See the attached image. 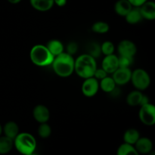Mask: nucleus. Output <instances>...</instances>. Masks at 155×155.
I'll use <instances>...</instances> for the list:
<instances>
[{"label": "nucleus", "mask_w": 155, "mask_h": 155, "mask_svg": "<svg viewBox=\"0 0 155 155\" xmlns=\"http://www.w3.org/2000/svg\"><path fill=\"white\" fill-rule=\"evenodd\" d=\"M77 50H78V45H77V43L74 42V41H72V42L69 43H68V45L67 46V53H68V54L71 55V56H73L74 54H75L77 52Z\"/></svg>", "instance_id": "29"}, {"label": "nucleus", "mask_w": 155, "mask_h": 155, "mask_svg": "<svg viewBox=\"0 0 155 155\" xmlns=\"http://www.w3.org/2000/svg\"><path fill=\"white\" fill-rule=\"evenodd\" d=\"M97 68V62L95 58L89 54H83L75 59L74 71L79 77L83 79L93 77Z\"/></svg>", "instance_id": "2"}, {"label": "nucleus", "mask_w": 155, "mask_h": 155, "mask_svg": "<svg viewBox=\"0 0 155 155\" xmlns=\"http://www.w3.org/2000/svg\"><path fill=\"white\" fill-rule=\"evenodd\" d=\"M2 132L4 133L5 136L14 140L20 133L19 127L16 122L13 121H9L6 122L2 127Z\"/></svg>", "instance_id": "14"}, {"label": "nucleus", "mask_w": 155, "mask_h": 155, "mask_svg": "<svg viewBox=\"0 0 155 155\" xmlns=\"http://www.w3.org/2000/svg\"><path fill=\"white\" fill-rule=\"evenodd\" d=\"M132 71L130 68H118L113 73V80L114 81L116 85L127 84L130 81L131 79Z\"/></svg>", "instance_id": "9"}, {"label": "nucleus", "mask_w": 155, "mask_h": 155, "mask_svg": "<svg viewBox=\"0 0 155 155\" xmlns=\"http://www.w3.org/2000/svg\"><path fill=\"white\" fill-rule=\"evenodd\" d=\"M117 51L119 53V56L133 59L137 53V47L133 41L130 40H124L118 44Z\"/></svg>", "instance_id": "7"}, {"label": "nucleus", "mask_w": 155, "mask_h": 155, "mask_svg": "<svg viewBox=\"0 0 155 155\" xmlns=\"http://www.w3.org/2000/svg\"><path fill=\"white\" fill-rule=\"evenodd\" d=\"M99 88H101L104 92L110 94L116 88V84L111 77L107 76L101 80V82L99 83Z\"/></svg>", "instance_id": "23"}, {"label": "nucleus", "mask_w": 155, "mask_h": 155, "mask_svg": "<svg viewBox=\"0 0 155 155\" xmlns=\"http://www.w3.org/2000/svg\"><path fill=\"white\" fill-rule=\"evenodd\" d=\"M130 81L135 88L140 91L146 90L151 84V78L149 74L142 68H137L132 71Z\"/></svg>", "instance_id": "5"}, {"label": "nucleus", "mask_w": 155, "mask_h": 155, "mask_svg": "<svg viewBox=\"0 0 155 155\" xmlns=\"http://www.w3.org/2000/svg\"><path fill=\"white\" fill-rule=\"evenodd\" d=\"M2 126L0 124V136L2 135Z\"/></svg>", "instance_id": "35"}, {"label": "nucleus", "mask_w": 155, "mask_h": 155, "mask_svg": "<svg viewBox=\"0 0 155 155\" xmlns=\"http://www.w3.org/2000/svg\"><path fill=\"white\" fill-rule=\"evenodd\" d=\"M118 67V56L114 54L105 56L101 62V68L107 72V74H113Z\"/></svg>", "instance_id": "10"}, {"label": "nucleus", "mask_w": 155, "mask_h": 155, "mask_svg": "<svg viewBox=\"0 0 155 155\" xmlns=\"http://www.w3.org/2000/svg\"><path fill=\"white\" fill-rule=\"evenodd\" d=\"M140 137V134L137 129H129L124 134V143L134 145Z\"/></svg>", "instance_id": "19"}, {"label": "nucleus", "mask_w": 155, "mask_h": 155, "mask_svg": "<svg viewBox=\"0 0 155 155\" xmlns=\"http://www.w3.org/2000/svg\"><path fill=\"white\" fill-rule=\"evenodd\" d=\"M126 21L130 24H136L140 22L142 19L139 8L133 7L128 14L125 16Z\"/></svg>", "instance_id": "20"}, {"label": "nucleus", "mask_w": 155, "mask_h": 155, "mask_svg": "<svg viewBox=\"0 0 155 155\" xmlns=\"http://www.w3.org/2000/svg\"><path fill=\"white\" fill-rule=\"evenodd\" d=\"M32 7L39 12H47L54 6L53 0H30Z\"/></svg>", "instance_id": "15"}, {"label": "nucleus", "mask_w": 155, "mask_h": 155, "mask_svg": "<svg viewBox=\"0 0 155 155\" xmlns=\"http://www.w3.org/2000/svg\"><path fill=\"white\" fill-rule=\"evenodd\" d=\"M133 59L126 56H119L118 57V67L119 68H130L131 64L133 63Z\"/></svg>", "instance_id": "28"}, {"label": "nucleus", "mask_w": 155, "mask_h": 155, "mask_svg": "<svg viewBox=\"0 0 155 155\" xmlns=\"http://www.w3.org/2000/svg\"><path fill=\"white\" fill-rule=\"evenodd\" d=\"M101 52L104 56L114 54V45L110 41H104L101 46Z\"/></svg>", "instance_id": "27"}, {"label": "nucleus", "mask_w": 155, "mask_h": 155, "mask_svg": "<svg viewBox=\"0 0 155 155\" xmlns=\"http://www.w3.org/2000/svg\"><path fill=\"white\" fill-rule=\"evenodd\" d=\"M134 147L139 154H148L153 150V142L149 138L140 137L134 144Z\"/></svg>", "instance_id": "11"}, {"label": "nucleus", "mask_w": 155, "mask_h": 155, "mask_svg": "<svg viewBox=\"0 0 155 155\" xmlns=\"http://www.w3.org/2000/svg\"><path fill=\"white\" fill-rule=\"evenodd\" d=\"M116 155H140L135 148L134 145L123 143L118 147Z\"/></svg>", "instance_id": "22"}, {"label": "nucleus", "mask_w": 155, "mask_h": 155, "mask_svg": "<svg viewBox=\"0 0 155 155\" xmlns=\"http://www.w3.org/2000/svg\"><path fill=\"white\" fill-rule=\"evenodd\" d=\"M30 58L35 65L45 67L51 65L54 56L50 53L45 45L36 44L33 46L30 52Z\"/></svg>", "instance_id": "4"}, {"label": "nucleus", "mask_w": 155, "mask_h": 155, "mask_svg": "<svg viewBox=\"0 0 155 155\" xmlns=\"http://www.w3.org/2000/svg\"><path fill=\"white\" fill-rule=\"evenodd\" d=\"M139 117L140 121L145 126H153L155 123V106L150 103L141 106Z\"/></svg>", "instance_id": "6"}, {"label": "nucleus", "mask_w": 155, "mask_h": 155, "mask_svg": "<svg viewBox=\"0 0 155 155\" xmlns=\"http://www.w3.org/2000/svg\"><path fill=\"white\" fill-rule=\"evenodd\" d=\"M8 2L9 3H11V4H18L19 2H21V0H7Z\"/></svg>", "instance_id": "34"}, {"label": "nucleus", "mask_w": 155, "mask_h": 155, "mask_svg": "<svg viewBox=\"0 0 155 155\" xmlns=\"http://www.w3.org/2000/svg\"><path fill=\"white\" fill-rule=\"evenodd\" d=\"M99 89V82L94 77L84 79L82 84V92L87 97H92L98 93Z\"/></svg>", "instance_id": "8"}, {"label": "nucleus", "mask_w": 155, "mask_h": 155, "mask_svg": "<svg viewBox=\"0 0 155 155\" xmlns=\"http://www.w3.org/2000/svg\"><path fill=\"white\" fill-rule=\"evenodd\" d=\"M36 145V138L28 132L19 133L14 139V147L22 155H29L34 153Z\"/></svg>", "instance_id": "3"}, {"label": "nucleus", "mask_w": 155, "mask_h": 155, "mask_svg": "<svg viewBox=\"0 0 155 155\" xmlns=\"http://www.w3.org/2000/svg\"><path fill=\"white\" fill-rule=\"evenodd\" d=\"M29 155H39V154H38V153H35V152H34V153H30V154H29Z\"/></svg>", "instance_id": "37"}, {"label": "nucleus", "mask_w": 155, "mask_h": 155, "mask_svg": "<svg viewBox=\"0 0 155 155\" xmlns=\"http://www.w3.org/2000/svg\"><path fill=\"white\" fill-rule=\"evenodd\" d=\"M38 135L42 138H48L51 134V129L47 122L41 123L38 128Z\"/></svg>", "instance_id": "25"}, {"label": "nucleus", "mask_w": 155, "mask_h": 155, "mask_svg": "<svg viewBox=\"0 0 155 155\" xmlns=\"http://www.w3.org/2000/svg\"><path fill=\"white\" fill-rule=\"evenodd\" d=\"M150 103V102H149V99H148V97H147V96H145V95L142 96V101H141L140 106H142V105L147 104V103Z\"/></svg>", "instance_id": "33"}, {"label": "nucleus", "mask_w": 155, "mask_h": 155, "mask_svg": "<svg viewBox=\"0 0 155 155\" xmlns=\"http://www.w3.org/2000/svg\"><path fill=\"white\" fill-rule=\"evenodd\" d=\"M128 1L132 5L133 7L139 8L141 5H142L145 2L148 1V0H128Z\"/></svg>", "instance_id": "31"}, {"label": "nucleus", "mask_w": 155, "mask_h": 155, "mask_svg": "<svg viewBox=\"0 0 155 155\" xmlns=\"http://www.w3.org/2000/svg\"><path fill=\"white\" fill-rule=\"evenodd\" d=\"M148 155H155V152L154 151V150H152V151L150 152Z\"/></svg>", "instance_id": "36"}, {"label": "nucleus", "mask_w": 155, "mask_h": 155, "mask_svg": "<svg viewBox=\"0 0 155 155\" xmlns=\"http://www.w3.org/2000/svg\"><path fill=\"white\" fill-rule=\"evenodd\" d=\"M132 9L133 6L129 2L128 0H118L114 5L115 12L117 15L122 17H125Z\"/></svg>", "instance_id": "16"}, {"label": "nucleus", "mask_w": 155, "mask_h": 155, "mask_svg": "<svg viewBox=\"0 0 155 155\" xmlns=\"http://www.w3.org/2000/svg\"><path fill=\"white\" fill-rule=\"evenodd\" d=\"M14 147V140L6 136H0V155L10 153Z\"/></svg>", "instance_id": "18"}, {"label": "nucleus", "mask_w": 155, "mask_h": 155, "mask_svg": "<svg viewBox=\"0 0 155 155\" xmlns=\"http://www.w3.org/2000/svg\"><path fill=\"white\" fill-rule=\"evenodd\" d=\"M45 46L54 57L58 56L61 53H64V50L63 43L60 40L55 39L51 40L48 41L46 45H45Z\"/></svg>", "instance_id": "17"}, {"label": "nucleus", "mask_w": 155, "mask_h": 155, "mask_svg": "<svg viewBox=\"0 0 155 155\" xmlns=\"http://www.w3.org/2000/svg\"><path fill=\"white\" fill-rule=\"evenodd\" d=\"M142 96L143 94H142V91H138V90L131 91L127 97V104L131 106H139L141 104Z\"/></svg>", "instance_id": "21"}, {"label": "nucleus", "mask_w": 155, "mask_h": 155, "mask_svg": "<svg viewBox=\"0 0 155 155\" xmlns=\"http://www.w3.org/2000/svg\"><path fill=\"white\" fill-rule=\"evenodd\" d=\"M109 24L104 21H97L92 26V30L96 33H105L109 31Z\"/></svg>", "instance_id": "24"}, {"label": "nucleus", "mask_w": 155, "mask_h": 155, "mask_svg": "<svg viewBox=\"0 0 155 155\" xmlns=\"http://www.w3.org/2000/svg\"><path fill=\"white\" fill-rule=\"evenodd\" d=\"M54 5H56L58 7H64L66 5L68 0H53Z\"/></svg>", "instance_id": "32"}, {"label": "nucleus", "mask_w": 155, "mask_h": 155, "mask_svg": "<svg viewBox=\"0 0 155 155\" xmlns=\"http://www.w3.org/2000/svg\"><path fill=\"white\" fill-rule=\"evenodd\" d=\"M142 19L153 21L155 19V3L153 1H147L139 8Z\"/></svg>", "instance_id": "13"}, {"label": "nucleus", "mask_w": 155, "mask_h": 155, "mask_svg": "<svg viewBox=\"0 0 155 155\" xmlns=\"http://www.w3.org/2000/svg\"><path fill=\"white\" fill-rule=\"evenodd\" d=\"M33 118L39 123H45L50 118V112L48 107L44 105H37L33 110Z\"/></svg>", "instance_id": "12"}, {"label": "nucleus", "mask_w": 155, "mask_h": 155, "mask_svg": "<svg viewBox=\"0 0 155 155\" xmlns=\"http://www.w3.org/2000/svg\"><path fill=\"white\" fill-rule=\"evenodd\" d=\"M107 72H106L105 71H104L103 68H96V70H95V74H94V76L93 77L95 78H96L97 80H100L101 81V79L104 78L105 77H107Z\"/></svg>", "instance_id": "30"}, {"label": "nucleus", "mask_w": 155, "mask_h": 155, "mask_svg": "<svg viewBox=\"0 0 155 155\" xmlns=\"http://www.w3.org/2000/svg\"><path fill=\"white\" fill-rule=\"evenodd\" d=\"M101 46L98 45L97 43H91L89 44L88 47V53L93 58H98L101 55Z\"/></svg>", "instance_id": "26"}, {"label": "nucleus", "mask_w": 155, "mask_h": 155, "mask_svg": "<svg viewBox=\"0 0 155 155\" xmlns=\"http://www.w3.org/2000/svg\"><path fill=\"white\" fill-rule=\"evenodd\" d=\"M74 62L75 59L73 56L64 52L54 57L51 66L57 75L61 78H67L74 72Z\"/></svg>", "instance_id": "1"}]
</instances>
